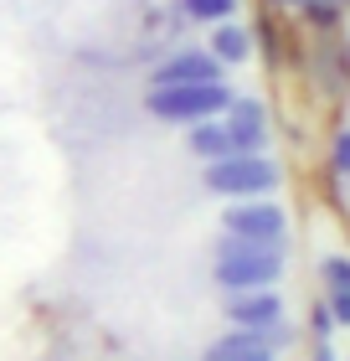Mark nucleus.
Returning a JSON list of instances; mask_svg holds the SVG:
<instances>
[{
    "instance_id": "obj_18",
    "label": "nucleus",
    "mask_w": 350,
    "mask_h": 361,
    "mask_svg": "<svg viewBox=\"0 0 350 361\" xmlns=\"http://www.w3.org/2000/svg\"><path fill=\"white\" fill-rule=\"evenodd\" d=\"M273 6H299V0H273Z\"/></svg>"
},
{
    "instance_id": "obj_12",
    "label": "nucleus",
    "mask_w": 350,
    "mask_h": 361,
    "mask_svg": "<svg viewBox=\"0 0 350 361\" xmlns=\"http://www.w3.org/2000/svg\"><path fill=\"white\" fill-rule=\"evenodd\" d=\"M320 279H325V294H345L350 289V258L345 253H330L320 264Z\"/></svg>"
},
{
    "instance_id": "obj_11",
    "label": "nucleus",
    "mask_w": 350,
    "mask_h": 361,
    "mask_svg": "<svg viewBox=\"0 0 350 361\" xmlns=\"http://www.w3.org/2000/svg\"><path fill=\"white\" fill-rule=\"evenodd\" d=\"M180 11L191 16V21H232L237 16V0H180Z\"/></svg>"
},
{
    "instance_id": "obj_2",
    "label": "nucleus",
    "mask_w": 350,
    "mask_h": 361,
    "mask_svg": "<svg viewBox=\"0 0 350 361\" xmlns=\"http://www.w3.org/2000/svg\"><path fill=\"white\" fill-rule=\"evenodd\" d=\"M232 104V88L227 83H186V88H149L144 93V109L165 124H206V119H222Z\"/></svg>"
},
{
    "instance_id": "obj_14",
    "label": "nucleus",
    "mask_w": 350,
    "mask_h": 361,
    "mask_svg": "<svg viewBox=\"0 0 350 361\" xmlns=\"http://www.w3.org/2000/svg\"><path fill=\"white\" fill-rule=\"evenodd\" d=\"M330 171L340 180H350V124L335 129V140H330Z\"/></svg>"
},
{
    "instance_id": "obj_9",
    "label": "nucleus",
    "mask_w": 350,
    "mask_h": 361,
    "mask_svg": "<svg viewBox=\"0 0 350 361\" xmlns=\"http://www.w3.org/2000/svg\"><path fill=\"white\" fill-rule=\"evenodd\" d=\"M186 145H191V155L196 160H227V155H237L232 150V135H227V124L222 119H206V124H191V135H186Z\"/></svg>"
},
{
    "instance_id": "obj_1",
    "label": "nucleus",
    "mask_w": 350,
    "mask_h": 361,
    "mask_svg": "<svg viewBox=\"0 0 350 361\" xmlns=\"http://www.w3.org/2000/svg\"><path fill=\"white\" fill-rule=\"evenodd\" d=\"M216 289L247 294V289H273L283 279V243H247V238H216Z\"/></svg>"
},
{
    "instance_id": "obj_8",
    "label": "nucleus",
    "mask_w": 350,
    "mask_h": 361,
    "mask_svg": "<svg viewBox=\"0 0 350 361\" xmlns=\"http://www.w3.org/2000/svg\"><path fill=\"white\" fill-rule=\"evenodd\" d=\"M201 361H273V351L258 341V331H227L222 341H211Z\"/></svg>"
},
{
    "instance_id": "obj_15",
    "label": "nucleus",
    "mask_w": 350,
    "mask_h": 361,
    "mask_svg": "<svg viewBox=\"0 0 350 361\" xmlns=\"http://www.w3.org/2000/svg\"><path fill=\"white\" fill-rule=\"evenodd\" d=\"M309 331H314V341H330L335 336V320H330V310H325V300L309 310Z\"/></svg>"
},
{
    "instance_id": "obj_4",
    "label": "nucleus",
    "mask_w": 350,
    "mask_h": 361,
    "mask_svg": "<svg viewBox=\"0 0 350 361\" xmlns=\"http://www.w3.org/2000/svg\"><path fill=\"white\" fill-rule=\"evenodd\" d=\"M222 233L227 238H247V243H283L289 238V217H283L278 202L253 196V202H232L222 212Z\"/></svg>"
},
{
    "instance_id": "obj_6",
    "label": "nucleus",
    "mask_w": 350,
    "mask_h": 361,
    "mask_svg": "<svg viewBox=\"0 0 350 361\" xmlns=\"http://www.w3.org/2000/svg\"><path fill=\"white\" fill-rule=\"evenodd\" d=\"M186 83H222V62L201 47H186V52L165 57L155 73H149V88H186Z\"/></svg>"
},
{
    "instance_id": "obj_13",
    "label": "nucleus",
    "mask_w": 350,
    "mask_h": 361,
    "mask_svg": "<svg viewBox=\"0 0 350 361\" xmlns=\"http://www.w3.org/2000/svg\"><path fill=\"white\" fill-rule=\"evenodd\" d=\"M299 11H304V21L309 26H320V31H330V26H335L340 21V0H299Z\"/></svg>"
},
{
    "instance_id": "obj_16",
    "label": "nucleus",
    "mask_w": 350,
    "mask_h": 361,
    "mask_svg": "<svg viewBox=\"0 0 350 361\" xmlns=\"http://www.w3.org/2000/svg\"><path fill=\"white\" fill-rule=\"evenodd\" d=\"M325 310H330L335 325H350V289L345 294H325Z\"/></svg>"
},
{
    "instance_id": "obj_10",
    "label": "nucleus",
    "mask_w": 350,
    "mask_h": 361,
    "mask_svg": "<svg viewBox=\"0 0 350 361\" xmlns=\"http://www.w3.org/2000/svg\"><path fill=\"white\" fill-rule=\"evenodd\" d=\"M211 57L222 62V68H232V62H247L253 57V31L237 26V21H222L211 31Z\"/></svg>"
},
{
    "instance_id": "obj_17",
    "label": "nucleus",
    "mask_w": 350,
    "mask_h": 361,
    "mask_svg": "<svg viewBox=\"0 0 350 361\" xmlns=\"http://www.w3.org/2000/svg\"><path fill=\"white\" fill-rule=\"evenodd\" d=\"M309 361H335V351H330V341H314V356Z\"/></svg>"
},
{
    "instance_id": "obj_7",
    "label": "nucleus",
    "mask_w": 350,
    "mask_h": 361,
    "mask_svg": "<svg viewBox=\"0 0 350 361\" xmlns=\"http://www.w3.org/2000/svg\"><path fill=\"white\" fill-rule=\"evenodd\" d=\"M227 320H232V331H263V325L283 320V300H278L273 289L227 294Z\"/></svg>"
},
{
    "instance_id": "obj_5",
    "label": "nucleus",
    "mask_w": 350,
    "mask_h": 361,
    "mask_svg": "<svg viewBox=\"0 0 350 361\" xmlns=\"http://www.w3.org/2000/svg\"><path fill=\"white\" fill-rule=\"evenodd\" d=\"M222 124H227L232 150H237V155H263V145H268V109H263L258 98H237V93H232Z\"/></svg>"
},
{
    "instance_id": "obj_3",
    "label": "nucleus",
    "mask_w": 350,
    "mask_h": 361,
    "mask_svg": "<svg viewBox=\"0 0 350 361\" xmlns=\"http://www.w3.org/2000/svg\"><path fill=\"white\" fill-rule=\"evenodd\" d=\"M206 191L211 196H227V202H253V196H268L278 191V166L268 155H227V160H211L201 171Z\"/></svg>"
},
{
    "instance_id": "obj_19",
    "label": "nucleus",
    "mask_w": 350,
    "mask_h": 361,
    "mask_svg": "<svg viewBox=\"0 0 350 361\" xmlns=\"http://www.w3.org/2000/svg\"><path fill=\"white\" fill-rule=\"evenodd\" d=\"M345 68H350V42H345Z\"/></svg>"
}]
</instances>
